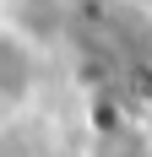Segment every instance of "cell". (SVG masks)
Masks as SVG:
<instances>
[{
	"mask_svg": "<svg viewBox=\"0 0 152 157\" xmlns=\"http://www.w3.org/2000/svg\"><path fill=\"white\" fill-rule=\"evenodd\" d=\"M38 81H44V60H38L33 38L16 27H0V119L27 114L38 98Z\"/></svg>",
	"mask_w": 152,
	"mask_h": 157,
	"instance_id": "1",
	"label": "cell"
}]
</instances>
